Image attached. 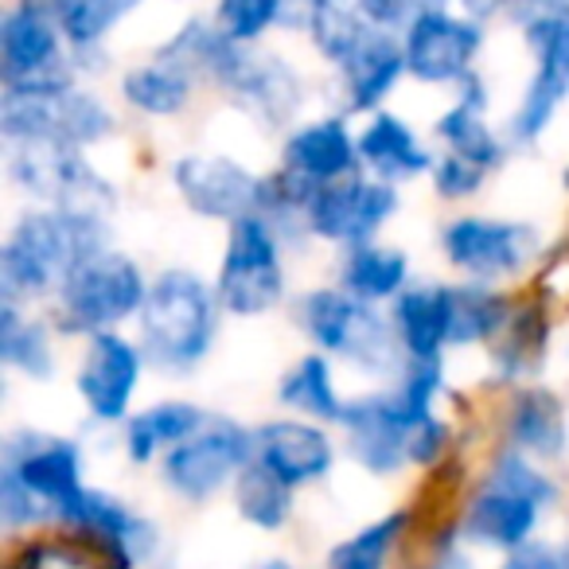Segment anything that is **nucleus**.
Segmentation results:
<instances>
[{"label":"nucleus","mask_w":569,"mask_h":569,"mask_svg":"<svg viewBox=\"0 0 569 569\" xmlns=\"http://www.w3.org/2000/svg\"><path fill=\"white\" fill-rule=\"evenodd\" d=\"M56 12L59 28H63L67 43L74 51V63L82 74L102 71L106 67V40L121 20H129L141 0H48Z\"/></svg>","instance_id":"31"},{"label":"nucleus","mask_w":569,"mask_h":569,"mask_svg":"<svg viewBox=\"0 0 569 569\" xmlns=\"http://www.w3.org/2000/svg\"><path fill=\"white\" fill-rule=\"evenodd\" d=\"M336 79H340V98H343V106H348V113L382 110V102L395 94L398 82L410 79V74H406L402 36L371 28V32L363 36V43L336 67Z\"/></svg>","instance_id":"22"},{"label":"nucleus","mask_w":569,"mask_h":569,"mask_svg":"<svg viewBox=\"0 0 569 569\" xmlns=\"http://www.w3.org/2000/svg\"><path fill=\"white\" fill-rule=\"evenodd\" d=\"M561 188L569 191V164H566V172H561Z\"/></svg>","instance_id":"48"},{"label":"nucleus","mask_w":569,"mask_h":569,"mask_svg":"<svg viewBox=\"0 0 569 569\" xmlns=\"http://www.w3.org/2000/svg\"><path fill=\"white\" fill-rule=\"evenodd\" d=\"M558 499L561 483L546 472L542 460L503 445V449L491 452L488 468L468 491L457 527L476 550L511 553L527 546L530 538H538L546 511Z\"/></svg>","instance_id":"3"},{"label":"nucleus","mask_w":569,"mask_h":569,"mask_svg":"<svg viewBox=\"0 0 569 569\" xmlns=\"http://www.w3.org/2000/svg\"><path fill=\"white\" fill-rule=\"evenodd\" d=\"M293 325L317 351L367 379H395L406 367L390 312H382V305L359 301L343 284H320L297 297Z\"/></svg>","instance_id":"4"},{"label":"nucleus","mask_w":569,"mask_h":569,"mask_svg":"<svg viewBox=\"0 0 569 569\" xmlns=\"http://www.w3.org/2000/svg\"><path fill=\"white\" fill-rule=\"evenodd\" d=\"M118 133V113L94 90H0V137L20 144H71L94 149Z\"/></svg>","instance_id":"7"},{"label":"nucleus","mask_w":569,"mask_h":569,"mask_svg":"<svg viewBox=\"0 0 569 569\" xmlns=\"http://www.w3.org/2000/svg\"><path fill=\"white\" fill-rule=\"evenodd\" d=\"M460 9L476 20H491V17H499V12H511L515 0H460Z\"/></svg>","instance_id":"46"},{"label":"nucleus","mask_w":569,"mask_h":569,"mask_svg":"<svg viewBox=\"0 0 569 569\" xmlns=\"http://www.w3.org/2000/svg\"><path fill=\"white\" fill-rule=\"evenodd\" d=\"M253 569H293L289 561H281V558H269V561H258Z\"/></svg>","instance_id":"47"},{"label":"nucleus","mask_w":569,"mask_h":569,"mask_svg":"<svg viewBox=\"0 0 569 569\" xmlns=\"http://www.w3.org/2000/svg\"><path fill=\"white\" fill-rule=\"evenodd\" d=\"M219 28V24H214ZM203 79L227 94V102L269 133H281L297 121L305 106V79L293 63L258 43H238L214 32L207 51Z\"/></svg>","instance_id":"6"},{"label":"nucleus","mask_w":569,"mask_h":569,"mask_svg":"<svg viewBox=\"0 0 569 569\" xmlns=\"http://www.w3.org/2000/svg\"><path fill=\"white\" fill-rule=\"evenodd\" d=\"M281 168L289 180L305 183L309 191L325 188L343 176L363 172L359 160V133L343 113H328V118L305 121L293 126L281 141Z\"/></svg>","instance_id":"21"},{"label":"nucleus","mask_w":569,"mask_h":569,"mask_svg":"<svg viewBox=\"0 0 569 569\" xmlns=\"http://www.w3.org/2000/svg\"><path fill=\"white\" fill-rule=\"evenodd\" d=\"M488 102H491L488 82L472 71L465 82H457V98H452V106L433 121V137L441 141L445 152H457V157H465V160H472V164L496 172V168H503L507 144L511 141H503V137L491 129Z\"/></svg>","instance_id":"24"},{"label":"nucleus","mask_w":569,"mask_h":569,"mask_svg":"<svg viewBox=\"0 0 569 569\" xmlns=\"http://www.w3.org/2000/svg\"><path fill=\"white\" fill-rule=\"evenodd\" d=\"M429 418H418L395 382L375 387L367 395L348 398L340 418L343 433V457L359 468V472L375 476V480H395L410 468V433Z\"/></svg>","instance_id":"13"},{"label":"nucleus","mask_w":569,"mask_h":569,"mask_svg":"<svg viewBox=\"0 0 569 569\" xmlns=\"http://www.w3.org/2000/svg\"><path fill=\"white\" fill-rule=\"evenodd\" d=\"M305 12L309 0H219L211 20L230 40L261 43L273 28H305Z\"/></svg>","instance_id":"38"},{"label":"nucleus","mask_w":569,"mask_h":569,"mask_svg":"<svg viewBox=\"0 0 569 569\" xmlns=\"http://www.w3.org/2000/svg\"><path fill=\"white\" fill-rule=\"evenodd\" d=\"M406 74L421 87H457L476 71L483 51V20L452 4H426L402 32Z\"/></svg>","instance_id":"16"},{"label":"nucleus","mask_w":569,"mask_h":569,"mask_svg":"<svg viewBox=\"0 0 569 569\" xmlns=\"http://www.w3.org/2000/svg\"><path fill=\"white\" fill-rule=\"evenodd\" d=\"M110 246V214L32 203L28 211H20V219L0 242V301L28 305V309L51 301L67 269Z\"/></svg>","instance_id":"1"},{"label":"nucleus","mask_w":569,"mask_h":569,"mask_svg":"<svg viewBox=\"0 0 569 569\" xmlns=\"http://www.w3.org/2000/svg\"><path fill=\"white\" fill-rule=\"evenodd\" d=\"M273 395L289 413L325 421V426H340L343 406H348V398L340 395V382H336V359L317 348H309L284 367Z\"/></svg>","instance_id":"29"},{"label":"nucleus","mask_w":569,"mask_h":569,"mask_svg":"<svg viewBox=\"0 0 569 569\" xmlns=\"http://www.w3.org/2000/svg\"><path fill=\"white\" fill-rule=\"evenodd\" d=\"M172 191L196 219L207 222H230L261 211L266 199V176L246 168L242 160L227 152H183L168 168Z\"/></svg>","instance_id":"18"},{"label":"nucleus","mask_w":569,"mask_h":569,"mask_svg":"<svg viewBox=\"0 0 569 569\" xmlns=\"http://www.w3.org/2000/svg\"><path fill=\"white\" fill-rule=\"evenodd\" d=\"M149 371V359L137 336L126 328L98 332L82 340V356L74 367V395L94 426H121L137 410L141 379Z\"/></svg>","instance_id":"14"},{"label":"nucleus","mask_w":569,"mask_h":569,"mask_svg":"<svg viewBox=\"0 0 569 569\" xmlns=\"http://www.w3.org/2000/svg\"><path fill=\"white\" fill-rule=\"evenodd\" d=\"M359 160H363L367 176L402 188V183H413L433 172L437 157L410 121H402L390 110H375L367 113L363 129H359Z\"/></svg>","instance_id":"25"},{"label":"nucleus","mask_w":569,"mask_h":569,"mask_svg":"<svg viewBox=\"0 0 569 569\" xmlns=\"http://www.w3.org/2000/svg\"><path fill=\"white\" fill-rule=\"evenodd\" d=\"M207 418H211V413L199 402H188V398H160V402H149V406H141V410H133L118 426L121 452H126V460L137 468L160 465V460L180 441H188Z\"/></svg>","instance_id":"26"},{"label":"nucleus","mask_w":569,"mask_h":569,"mask_svg":"<svg viewBox=\"0 0 569 569\" xmlns=\"http://www.w3.org/2000/svg\"><path fill=\"white\" fill-rule=\"evenodd\" d=\"M553 4H566V9H569V0H553Z\"/></svg>","instance_id":"49"},{"label":"nucleus","mask_w":569,"mask_h":569,"mask_svg":"<svg viewBox=\"0 0 569 569\" xmlns=\"http://www.w3.org/2000/svg\"><path fill=\"white\" fill-rule=\"evenodd\" d=\"M398 207H402V199H398L395 183L356 172L312 191L309 207H305V222H309L312 242L348 250V246L379 242L382 227L395 219Z\"/></svg>","instance_id":"17"},{"label":"nucleus","mask_w":569,"mask_h":569,"mask_svg":"<svg viewBox=\"0 0 569 569\" xmlns=\"http://www.w3.org/2000/svg\"><path fill=\"white\" fill-rule=\"evenodd\" d=\"M149 284L152 277L141 269V261L110 246V250L90 253L79 266L67 269L51 297V320H56L59 336H74V340L137 325Z\"/></svg>","instance_id":"5"},{"label":"nucleus","mask_w":569,"mask_h":569,"mask_svg":"<svg viewBox=\"0 0 569 569\" xmlns=\"http://www.w3.org/2000/svg\"><path fill=\"white\" fill-rule=\"evenodd\" d=\"M253 460L301 491L332 476L340 445L332 437V426L289 413V418H269L253 426Z\"/></svg>","instance_id":"20"},{"label":"nucleus","mask_w":569,"mask_h":569,"mask_svg":"<svg viewBox=\"0 0 569 569\" xmlns=\"http://www.w3.org/2000/svg\"><path fill=\"white\" fill-rule=\"evenodd\" d=\"M284 250L289 246L261 214H246V219L230 222L219 269H214V293H219L227 317L253 320L281 309L289 297Z\"/></svg>","instance_id":"8"},{"label":"nucleus","mask_w":569,"mask_h":569,"mask_svg":"<svg viewBox=\"0 0 569 569\" xmlns=\"http://www.w3.org/2000/svg\"><path fill=\"white\" fill-rule=\"evenodd\" d=\"M452 449V426L449 418L433 413L429 421H421L410 433V468H433L449 457Z\"/></svg>","instance_id":"42"},{"label":"nucleus","mask_w":569,"mask_h":569,"mask_svg":"<svg viewBox=\"0 0 569 569\" xmlns=\"http://www.w3.org/2000/svg\"><path fill=\"white\" fill-rule=\"evenodd\" d=\"M336 284H343L359 301L387 309L402 289H410V253L387 242H363L340 250L336 261Z\"/></svg>","instance_id":"32"},{"label":"nucleus","mask_w":569,"mask_h":569,"mask_svg":"<svg viewBox=\"0 0 569 569\" xmlns=\"http://www.w3.org/2000/svg\"><path fill=\"white\" fill-rule=\"evenodd\" d=\"M441 253L465 281L507 284L542 258V230L522 219L496 214H457L437 234Z\"/></svg>","instance_id":"11"},{"label":"nucleus","mask_w":569,"mask_h":569,"mask_svg":"<svg viewBox=\"0 0 569 569\" xmlns=\"http://www.w3.org/2000/svg\"><path fill=\"white\" fill-rule=\"evenodd\" d=\"M56 320L36 317L28 305L0 301V363L28 382L56 379Z\"/></svg>","instance_id":"28"},{"label":"nucleus","mask_w":569,"mask_h":569,"mask_svg":"<svg viewBox=\"0 0 569 569\" xmlns=\"http://www.w3.org/2000/svg\"><path fill=\"white\" fill-rule=\"evenodd\" d=\"M305 32H309L312 48L325 63L340 67L371 32V20L363 17L359 0H309Z\"/></svg>","instance_id":"37"},{"label":"nucleus","mask_w":569,"mask_h":569,"mask_svg":"<svg viewBox=\"0 0 569 569\" xmlns=\"http://www.w3.org/2000/svg\"><path fill=\"white\" fill-rule=\"evenodd\" d=\"M234 511L246 527L261 530V535H281L297 515V488H289L284 480H277L269 468H261L258 460L242 468V476L230 488Z\"/></svg>","instance_id":"35"},{"label":"nucleus","mask_w":569,"mask_h":569,"mask_svg":"<svg viewBox=\"0 0 569 569\" xmlns=\"http://www.w3.org/2000/svg\"><path fill=\"white\" fill-rule=\"evenodd\" d=\"M9 180L40 207L110 214L118 207V188L110 176L71 144H20L9 149Z\"/></svg>","instance_id":"12"},{"label":"nucleus","mask_w":569,"mask_h":569,"mask_svg":"<svg viewBox=\"0 0 569 569\" xmlns=\"http://www.w3.org/2000/svg\"><path fill=\"white\" fill-rule=\"evenodd\" d=\"M472 550L476 546L460 535V527L452 522L441 538L433 542V566L429 569H472Z\"/></svg>","instance_id":"45"},{"label":"nucleus","mask_w":569,"mask_h":569,"mask_svg":"<svg viewBox=\"0 0 569 569\" xmlns=\"http://www.w3.org/2000/svg\"><path fill=\"white\" fill-rule=\"evenodd\" d=\"M488 176H491L488 168L472 164V160L457 157V152H441V157L433 160L429 183H433V196L445 199V203H465V199L480 196Z\"/></svg>","instance_id":"41"},{"label":"nucleus","mask_w":569,"mask_h":569,"mask_svg":"<svg viewBox=\"0 0 569 569\" xmlns=\"http://www.w3.org/2000/svg\"><path fill=\"white\" fill-rule=\"evenodd\" d=\"M59 527L87 535L113 569H144L160 553V527L144 511H137L129 499L113 496L106 488H87L71 507L63 511Z\"/></svg>","instance_id":"19"},{"label":"nucleus","mask_w":569,"mask_h":569,"mask_svg":"<svg viewBox=\"0 0 569 569\" xmlns=\"http://www.w3.org/2000/svg\"><path fill=\"white\" fill-rule=\"evenodd\" d=\"M496 569H569V542H553V538H530L527 546L503 553Z\"/></svg>","instance_id":"43"},{"label":"nucleus","mask_w":569,"mask_h":569,"mask_svg":"<svg viewBox=\"0 0 569 569\" xmlns=\"http://www.w3.org/2000/svg\"><path fill=\"white\" fill-rule=\"evenodd\" d=\"M253 460V426H242L230 413H211L188 441H180L157 465L164 491L183 503H211L234 488L242 468Z\"/></svg>","instance_id":"10"},{"label":"nucleus","mask_w":569,"mask_h":569,"mask_svg":"<svg viewBox=\"0 0 569 569\" xmlns=\"http://www.w3.org/2000/svg\"><path fill=\"white\" fill-rule=\"evenodd\" d=\"M222 305L214 281L191 266H168L152 273L149 297L137 317V340L157 375L188 379L211 359L222 336Z\"/></svg>","instance_id":"2"},{"label":"nucleus","mask_w":569,"mask_h":569,"mask_svg":"<svg viewBox=\"0 0 569 569\" xmlns=\"http://www.w3.org/2000/svg\"><path fill=\"white\" fill-rule=\"evenodd\" d=\"M79 74L48 0H12L0 17V90H67Z\"/></svg>","instance_id":"9"},{"label":"nucleus","mask_w":569,"mask_h":569,"mask_svg":"<svg viewBox=\"0 0 569 569\" xmlns=\"http://www.w3.org/2000/svg\"><path fill=\"white\" fill-rule=\"evenodd\" d=\"M0 476H12L24 483L36 499L51 511V519H63V511L90 488L87 457L74 437L48 433V429H12L0 445Z\"/></svg>","instance_id":"15"},{"label":"nucleus","mask_w":569,"mask_h":569,"mask_svg":"<svg viewBox=\"0 0 569 569\" xmlns=\"http://www.w3.org/2000/svg\"><path fill=\"white\" fill-rule=\"evenodd\" d=\"M363 17L371 20V28H382V32H406V24L418 12V0H359Z\"/></svg>","instance_id":"44"},{"label":"nucleus","mask_w":569,"mask_h":569,"mask_svg":"<svg viewBox=\"0 0 569 569\" xmlns=\"http://www.w3.org/2000/svg\"><path fill=\"white\" fill-rule=\"evenodd\" d=\"M538 356H542V320L530 317V309L515 305L511 325L491 343V367L503 382H522L535 371Z\"/></svg>","instance_id":"40"},{"label":"nucleus","mask_w":569,"mask_h":569,"mask_svg":"<svg viewBox=\"0 0 569 569\" xmlns=\"http://www.w3.org/2000/svg\"><path fill=\"white\" fill-rule=\"evenodd\" d=\"M569 98V82L561 79V74L546 71V67H535V74L527 79V87H522V98L519 106H515L511 121H507V141L511 144H538L542 141V133L553 126V118H558V110L566 106Z\"/></svg>","instance_id":"39"},{"label":"nucleus","mask_w":569,"mask_h":569,"mask_svg":"<svg viewBox=\"0 0 569 569\" xmlns=\"http://www.w3.org/2000/svg\"><path fill=\"white\" fill-rule=\"evenodd\" d=\"M515 317V301L499 284L449 281V348H491Z\"/></svg>","instance_id":"30"},{"label":"nucleus","mask_w":569,"mask_h":569,"mask_svg":"<svg viewBox=\"0 0 569 569\" xmlns=\"http://www.w3.org/2000/svg\"><path fill=\"white\" fill-rule=\"evenodd\" d=\"M511 20L522 28L535 67L561 74L569 82V9L553 0H515Z\"/></svg>","instance_id":"36"},{"label":"nucleus","mask_w":569,"mask_h":569,"mask_svg":"<svg viewBox=\"0 0 569 569\" xmlns=\"http://www.w3.org/2000/svg\"><path fill=\"white\" fill-rule=\"evenodd\" d=\"M196 87H199L196 74L183 71L180 63H168V59H160V56H152L149 63L129 67L118 82L121 102L133 113L152 118V121L180 118L191 106V98H196Z\"/></svg>","instance_id":"33"},{"label":"nucleus","mask_w":569,"mask_h":569,"mask_svg":"<svg viewBox=\"0 0 569 569\" xmlns=\"http://www.w3.org/2000/svg\"><path fill=\"white\" fill-rule=\"evenodd\" d=\"M503 445L527 452V457L553 465L569 452V418L566 402L550 387L519 382L503 410Z\"/></svg>","instance_id":"23"},{"label":"nucleus","mask_w":569,"mask_h":569,"mask_svg":"<svg viewBox=\"0 0 569 569\" xmlns=\"http://www.w3.org/2000/svg\"><path fill=\"white\" fill-rule=\"evenodd\" d=\"M413 530V511L410 507H390L387 515L363 522L359 530H351L348 538L328 550V569H390V561L398 558V550L406 546Z\"/></svg>","instance_id":"34"},{"label":"nucleus","mask_w":569,"mask_h":569,"mask_svg":"<svg viewBox=\"0 0 569 569\" xmlns=\"http://www.w3.org/2000/svg\"><path fill=\"white\" fill-rule=\"evenodd\" d=\"M387 312L406 359H449V281L410 284Z\"/></svg>","instance_id":"27"},{"label":"nucleus","mask_w":569,"mask_h":569,"mask_svg":"<svg viewBox=\"0 0 569 569\" xmlns=\"http://www.w3.org/2000/svg\"><path fill=\"white\" fill-rule=\"evenodd\" d=\"M325 569H328V566H325Z\"/></svg>","instance_id":"50"}]
</instances>
